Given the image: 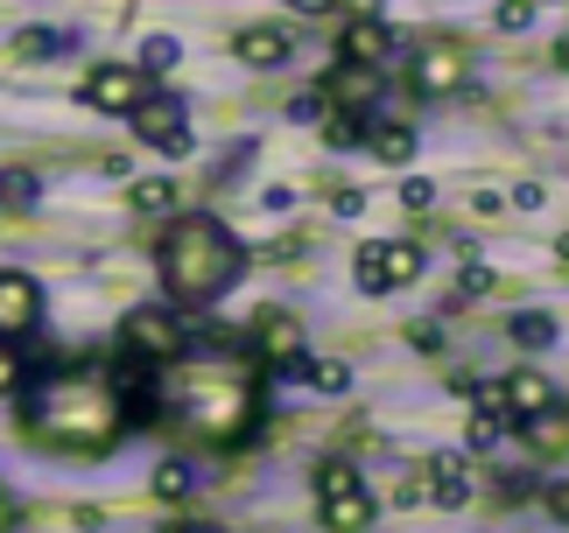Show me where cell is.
Wrapping results in <instances>:
<instances>
[{
    "instance_id": "cell-1",
    "label": "cell",
    "mask_w": 569,
    "mask_h": 533,
    "mask_svg": "<svg viewBox=\"0 0 569 533\" xmlns=\"http://www.w3.org/2000/svg\"><path fill=\"white\" fill-rule=\"evenodd\" d=\"M162 408H177L183 429H197V435L232 442V435L253 429L260 393H253V372L239 365L226 344H190L162 380Z\"/></svg>"
},
{
    "instance_id": "cell-2",
    "label": "cell",
    "mask_w": 569,
    "mask_h": 533,
    "mask_svg": "<svg viewBox=\"0 0 569 533\" xmlns=\"http://www.w3.org/2000/svg\"><path fill=\"white\" fill-rule=\"evenodd\" d=\"M29 429L57 450H106L120 429H127V408H120V386L113 372H84V365H63L50 372L36 393H29Z\"/></svg>"
},
{
    "instance_id": "cell-3",
    "label": "cell",
    "mask_w": 569,
    "mask_h": 533,
    "mask_svg": "<svg viewBox=\"0 0 569 533\" xmlns=\"http://www.w3.org/2000/svg\"><path fill=\"white\" fill-rule=\"evenodd\" d=\"M156 266H162L169 302L204 309V302H218L239 274H247V253H239V239L218 225V218H177L169 239H162V253H156Z\"/></svg>"
},
{
    "instance_id": "cell-4",
    "label": "cell",
    "mask_w": 569,
    "mask_h": 533,
    "mask_svg": "<svg viewBox=\"0 0 569 533\" xmlns=\"http://www.w3.org/2000/svg\"><path fill=\"white\" fill-rule=\"evenodd\" d=\"M120 344L134 351V359H156V365H177L183 351H190V338H183V316H177V302H148V309H134V316L120 323Z\"/></svg>"
},
{
    "instance_id": "cell-5",
    "label": "cell",
    "mask_w": 569,
    "mask_h": 533,
    "mask_svg": "<svg viewBox=\"0 0 569 533\" xmlns=\"http://www.w3.org/2000/svg\"><path fill=\"white\" fill-rule=\"evenodd\" d=\"M127 120H134V133H141L156 154H183V148H190V113H183L169 92H148Z\"/></svg>"
},
{
    "instance_id": "cell-6",
    "label": "cell",
    "mask_w": 569,
    "mask_h": 533,
    "mask_svg": "<svg viewBox=\"0 0 569 533\" xmlns=\"http://www.w3.org/2000/svg\"><path fill=\"white\" fill-rule=\"evenodd\" d=\"M141 99H148V78L127 71V63H99V71L84 78V105H92V113H134Z\"/></svg>"
},
{
    "instance_id": "cell-7",
    "label": "cell",
    "mask_w": 569,
    "mask_h": 533,
    "mask_svg": "<svg viewBox=\"0 0 569 533\" xmlns=\"http://www.w3.org/2000/svg\"><path fill=\"white\" fill-rule=\"evenodd\" d=\"M253 351L268 365H281L296 380V372H310V359H302V323L289 316V309H268V316H260V330H253Z\"/></svg>"
},
{
    "instance_id": "cell-8",
    "label": "cell",
    "mask_w": 569,
    "mask_h": 533,
    "mask_svg": "<svg viewBox=\"0 0 569 533\" xmlns=\"http://www.w3.org/2000/svg\"><path fill=\"white\" fill-rule=\"evenodd\" d=\"M42 323V288L29 274H0V344H21Z\"/></svg>"
},
{
    "instance_id": "cell-9",
    "label": "cell",
    "mask_w": 569,
    "mask_h": 533,
    "mask_svg": "<svg viewBox=\"0 0 569 533\" xmlns=\"http://www.w3.org/2000/svg\"><path fill=\"white\" fill-rule=\"evenodd\" d=\"M289 50H296L289 21H253V29H239V36H232V57H239V63H253V71H274V63H289Z\"/></svg>"
},
{
    "instance_id": "cell-10",
    "label": "cell",
    "mask_w": 569,
    "mask_h": 533,
    "mask_svg": "<svg viewBox=\"0 0 569 533\" xmlns=\"http://www.w3.org/2000/svg\"><path fill=\"white\" fill-rule=\"evenodd\" d=\"M457 78H465V50H457V42H422V57H415V92H450Z\"/></svg>"
},
{
    "instance_id": "cell-11",
    "label": "cell",
    "mask_w": 569,
    "mask_h": 533,
    "mask_svg": "<svg viewBox=\"0 0 569 533\" xmlns=\"http://www.w3.org/2000/svg\"><path fill=\"white\" fill-rule=\"evenodd\" d=\"M393 50V29L380 14H359V21H345V36H338V57L345 63H380Z\"/></svg>"
},
{
    "instance_id": "cell-12",
    "label": "cell",
    "mask_w": 569,
    "mask_h": 533,
    "mask_svg": "<svg viewBox=\"0 0 569 533\" xmlns=\"http://www.w3.org/2000/svg\"><path fill=\"white\" fill-rule=\"evenodd\" d=\"M323 526H331V533H366V526H373V492H366V484L323 492Z\"/></svg>"
},
{
    "instance_id": "cell-13",
    "label": "cell",
    "mask_w": 569,
    "mask_h": 533,
    "mask_svg": "<svg viewBox=\"0 0 569 533\" xmlns=\"http://www.w3.org/2000/svg\"><path fill=\"white\" fill-rule=\"evenodd\" d=\"M520 442H528L535 456H562L569 450V408H541L520 421Z\"/></svg>"
},
{
    "instance_id": "cell-14",
    "label": "cell",
    "mask_w": 569,
    "mask_h": 533,
    "mask_svg": "<svg viewBox=\"0 0 569 533\" xmlns=\"http://www.w3.org/2000/svg\"><path fill=\"white\" fill-rule=\"evenodd\" d=\"M380 92V78H373V63H345L338 57V71L331 78H323V99H338V105H352V113H359V105L366 99H373Z\"/></svg>"
},
{
    "instance_id": "cell-15",
    "label": "cell",
    "mask_w": 569,
    "mask_h": 533,
    "mask_svg": "<svg viewBox=\"0 0 569 533\" xmlns=\"http://www.w3.org/2000/svg\"><path fill=\"white\" fill-rule=\"evenodd\" d=\"M366 148L380 154L387 169H401V162H415V127L408 120H387V127H366Z\"/></svg>"
},
{
    "instance_id": "cell-16",
    "label": "cell",
    "mask_w": 569,
    "mask_h": 533,
    "mask_svg": "<svg viewBox=\"0 0 569 533\" xmlns=\"http://www.w3.org/2000/svg\"><path fill=\"white\" fill-rule=\"evenodd\" d=\"M507 408H513V421H528L541 408H556V386L541 380V372H513V380H507Z\"/></svg>"
},
{
    "instance_id": "cell-17",
    "label": "cell",
    "mask_w": 569,
    "mask_h": 533,
    "mask_svg": "<svg viewBox=\"0 0 569 533\" xmlns=\"http://www.w3.org/2000/svg\"><path fill=\"white\" fill-rule=\"evenodd\" d=\"M429 499H436V505H465V499H471L465 456H436V463H429Z\"/></svg>"
},
{
    "instance_id": "cell-18",
    "label": "cell",
    "mask_w": 569,
    "mask_h": 533,
    "mask_svg": "<svg viewBox=\"0 0 569 533\" xmlns=\"http://www.w3.org/2000/svg\"><path fill=\"white\" fill-rule=\"evenodd\" d=\"M127 204H134L141 218H169L177 211V183H169V175H141V183L127 190Z\"/></svg>"
},
{
    "instance_id": "cell-19",
    "label": "cell",
    "mask_w": 569,
    "mask_h": 533,
    "mask_svg": "<svg viewBox=\"0 0 569 533\" xmlns=\"http://www.w3.org/2000/svg\"><path fill=\"white\" fill-rule=\"evenodd\" d=\"M380 247H387V288L422 281V266H429V253H422V247H408V239H380Z\"/></svg>"
},
{
    "instance_id": "cell-20",
    "label": "cell",
    "mask_w": 569,
    "mask_h": 533,
    "mask_svg": "<svg viewBox=\"0 0 569 533\" xmlns=\"http://www.w3.org/2000/svg\"><path fill=\"white\" fill-rule=\"evenodd\" d=\"M71 42H78V36H63V29H21V36H14V57H21V63H36V57H63Z\"/></svg>"
},
{
    "instance_id": "cell-21",
    "label": "cell",
    "mask_w": 569,
    "mask_h": 533,
    "mask_svg": "<svg viewBox=\"0 0 569 533\" xmlns=\"http://www.w3.org/2000/svg\"><path fill=\"white\" fill-rule=\"evenodd\" d=\"M36 197H42V183L29 169H0V211H36Z\"/></svg>"
},
{
    "instance_id": "cell-22",
    "label": "cell",
    "mask_w": 569,
    "mask_h": 533,
    "mask_svg": "<svg viewBox=\"0 0 569 533\" xmlns=\"http://www.w3.org/2000/svg\"><path fill=\"white\" fill-rule=\"evenodd\" d=\"M352 274H359V288H366V295H387V247H380V239H373V247H359Z\"/></svg>"
},
{
    "instance_id": "cell-23",
    "label": "cell",
    "mask_w": 569,
    "mask_h": 533,
    "mask_svg": "<svg viewBox=\"0 0 569 533\" xmlns=\"http://www.w3.org/2000/svg\"><path fill=\"white\" fill-rule=\"evenodd\" d=\"M366 141V120L352 113V105H345V113H331L323 120V148H359Z\"/></svg>"
},
{
    "instance_id": "cell-24",
    "label": "cell",
    "mask_w": 569,
    "mask_h": 533,
    "mask_svg": "<svg viewBox=\"0 0 569 533\" xmlns=\"http://www.w3.org/2000/svg\"><path fill=\"white\" fill-rule=\"evenodd\" d=\"M513 344H528V351H549V344H556V323L541 316V309H528V316H513Z\"/></svg>"
},
{
    "instance_id": "cell-25",
    "label": "cell",
    "mask_w": 569,
    "mask_h": 533,
    "mask_svg": "<svg viewBox=\"0 0 569 533\" xmlns=\"http://www.w3.org/2000/svg\"><path fill=\"white\" fill-rule=\"evenodd\" d=\"M177 57H183V50H177V36H148V42H141V71H148V78L177 71Z\"/></svg>"
},
{
    "instance_id": "cell-26",
    "label": "cell",
    "mask_w": 569,
    "mask_h": 533,
    "mask_svg": "<svg viewBox=\"0 0 569 533\" xmlns=\"http://www.w3.org/2000/svg\"><path fill=\"white\" fill-rule=\"evenodd\" d=\"M499 435H507V414H492V408H478V414H471V429H465L471 450H499Z\"/></svg>"
},
{
    "instance_id": "cell-27",
    "label": "cell",
    "mask_w": 569,
    "mask_h": 533,
    "mask_svg": "<svg viewBox=\"0 0 569 533\" xmlns=\"http://www.w3.org/2000/svg\"><path fill=\"white\" fill-rule=\"evenodd\" d=\"M310 386H317V393H352V365L317 359V365H310Z\"/></svg>"
},
{
    "instance_id": "cell-28",
    "label": "cell",
    "mask_w": 569,
    "mask_h": 533,
    "mask_svg": "<svg viewBox=\"0 0 569 533\" xmlns=\"http://www.w3.org/2000/svg\"><path fill=\"white\" fill-rule=\"evenodd\" d=\"M190 463H162V471H156V499H190Z\"/></svg>"
},
{
    "instance_id": "cell-29",
    "label": "cell",
    "mask_w": 569,
    "mask_h": 533,
    "mask_svg": "<svg viewBox=\"0 0 569 533\" xmlns=\"http://www.w3.org/2000/svg\"><path fill=\"white\" fill-rule=\"evenodd\" d=\"M492 21H499L507 36H520V29L535 21V0H499V8H492Z\"/></svg>"
},
{
    "instance_id": "cell-30",
    "label": "cell",
    "mask_w": 569,
    "mask_h": 533,
    "mask_svg": "<svg viewBox=\"0 0 569 533\" xmlns=\"http://www.w3.org/2000/svg\"><path fill=\"white\" fill-rule=\"evenodd\" d=\"M21 380H29V359L14 344H0V393H21Z\"/></svg>"
},
{
    "instance_id": "cell-31",
    "label": "cell",
    "mask_w": 569,
    "mask_h": 533,
    "mask_svg": "<svg viewBox=\"0 0 569 533\" xmlns=\"http://www.w3.org/2000/svg\"><path fill=\"white\" fill-rule=\"evenodd\" d=\"M492 288H499V281H492V266L465 260V274H457V295H471V302H478V295H492Z\"/></svg>"
},
{
    "instance_id": "cell-32",
    "label": "cell",
    "mask_w": 569,
    "mask_h": 533,
    "mask_svg": "<svg viewBox=\"0 0 569 533\" xmlns=\"http://www.w3.org/2000/svg\"><path fill=\"white\" fill-rule=\"evenodd\" d=\"M345 484H359L352 463H323V471H317V499H323V492H345Z\"/></svg>"
},
{
    "instance_id": "cell-33",
    "label": "cell",
    "mask_w": 569,
    "mask_h": 533,
    "mask_svg": "<svg viewBox=\"0 0 569 533\" xmlns=\"http://www.w3.org/2000/svg\"><path fill=\"white\" fill-rule=\"evenodd\" d=\"M401 204L408 211H429L436 204V183H429V175H408V183H401Z\"/></svg>"
},
{
    "instance_id": "cell-34",
    "label": "cell",
    "mask_w": 569,
    "mask_h": 533,
    "mask_svg": "<svg viewBox=\"0 0 569 533\" xmlns=\"http://www.w3.org/2000/svg\"><path fill=\"white\" fill-rule=\"evenodd\" d=\"M471 408H492V414H507V386L478 380V386H471Z\"/></svg>"
},
{
    "instance_id": "cell-35",
    "label": "cell",
    "mask_w": 569,
    "mask_h": 533,
    "mask_svg": "<svg viewBox=\"0 0 569 533\" xmlns=\"http://www.w3.org/2000/svg\"><path fill=\"white\" fill-rule=\"evenodd\" d=\"M528 492H535L528 471H499V499H528Z\"/></svg>"
},
{
    "instance_id": "cell-36",
    "label": "cell",
    "mask_w": 569,
    "mask_h": 533,
    "mask_svg": "<svg viewBox=\"0 0 569 533\" xmlns=\"http://www.w3.org/2000/svg\"><path fill=\"white\" fill-rule=\"evenodd\" d=\"M331 211H338V218H359V211H366V197L345 183V190H331Z\"/></svg>"
},
{
    "instance_id": "cell-37",
    "label": "cell",
    "mask_w": 569,
    "mask_h": 533,
    "mask_svg": "<svg viewBox=\"0 0 569 533\" xmlns=\"http://www.w3.org/2000/svg\"><path fill=\"white\" fill-rule=\"evenodd\" d=\"M289 120H323V92H302V99H289Z\"/></svg>"
},
{
    "instance_id": "cell-38",
    "label": "cell",
    "mask_w": 569,
    "mask_h": 533,
    "mask_svg": "<svg viewBox=\"0 0 569 533\" xmlns=\"http://www.w3.org/2000/svg\"><path fill=\"white\" fill-rule=\"evenodd\" d=\"M541 505H549V520L569 526V484H549V492H541Z\"/></svg>"
},
{
    "instance_id": "cell-39",
    "label": "cell",
    "mask_w": 569,
    "mask_h": 533,
    "mask_svg": "<svg viewBox=\"0 0 569 533\" xmlns=\"http://www.w3.org/2000/svg\"><path fill=\"white\" fill-rule=\"evenodd\" d=\"M289 8H296V14H331L338 0H289Z\"/></svg>"
},
{
    "instance_id": "cell-40",
    "label": "cell",
    "mask_w": 569,
    "mask_h": 533,
    "mask_svg": "<svg viewBox=\"0 0 569 533\" xmlns=\"http://www.w3.org/2000/svg\"><path fill=\"white\" fill-rule=\"evenodd\" d=\"M156 533H197V526H190V520H169V526H156Z\"/></svg>"
},
{
    "instance_id": "cell-41",
    "label": "cell",
    "mask_w": 569,
    "mask_h": 533,
    "mask_svg": "<svg viewBox=\"0 0 569 533\" xmlns=\"http://www.w3.org/2000/svg\"><path fill=\"white\" fill-rule=\"evenodd\" d=\"M556 63H562V71H569V36H562V42H556Z\"/></svg>"
},
{
    "instance_id": "cell-42",
    "label": "cell",
    "mask_w": 569,
    "mask_h": 533,
    "mask_svg": "<svg viewBox=\"0 0 569 533\" xmlns=\"http://www.w3.org/2000/svg\"><path fill=\"white\" fill-rule=\"evenodd\" d=\"M352 8H359V14H380V0H352Z\"/></svg>"
},
{
    "instance_id": "cell-43",
    "label": "cell",
    "mask_w": 569,
    "mask_h": 533,
    "mask_svg": "<svg viewBox=\"0 0 569 533\" xmlns=\"http://www.w3.org/2000/svg\"><path fill=\"white\" fill-rule=\"evenodd\" d=\"M556 253H562V260H569V232H562V239H556Z\"/></svg>"
},
{
    "instance_id": "cell-44",
    "label": "cell",
    "mask_w": 569,
    "mask_h": 533,
    "mask_svg": "<svg viewBox=\"0 0 569 533\" xmlns=\"http://www.w3.org/2000/svg\"><path fill=\"white\" fill-rule=\"evenodd\" d=\"M8 513H14V505H8V499H0V520H8Z\"/></svg>"
}]
</instances>
